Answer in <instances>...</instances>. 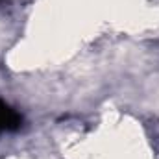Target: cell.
Here are the masks:
<instances>
[{
	"mask_svg": "<svg viewBox=\"0 0 159 159\" xmlns=\"http://www.w3.org/2000/svg\"><path fill=\"white\" fill-rule=\"evenodd\" d=\"M20 124H22V117L13 107H9L6 102L0 100V133L15 131L20 128Z\"/></svg>",
	"mask_w": 159,
	"mask_h": 159,
	"instance_id": "1",
	"label": "cell"
}]
</instances>
